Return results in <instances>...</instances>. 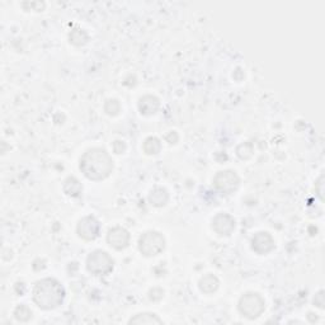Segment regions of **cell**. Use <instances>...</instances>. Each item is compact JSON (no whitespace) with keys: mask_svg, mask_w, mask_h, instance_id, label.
Instances as JSON below:
<instances>
[{"mask_svg":"<svg viewBox=\"0 0 325 325\" xmlns=\"http://www.w3.org/2000/svg\"><path fill=\"white\" fill-rule=\"evenodd\" d=\"M159 107V99L157 97H154V95H144L139 101V109L144 116H152V114L157 113Z\"/></svg>","mask_w":325,"mask_h":325,"instance_id":"8fae6325","label":"cell"},{"mask_svg":"<svg viewBox=\"0 0 325 325\" xmlns=\"http://www.w3.org/2000/svg\"><path fill=\"white\" fill-rule=\"evenodd\" d=\"M77 233L83 240L93 241L99 236L101 223L94 216H85L78 222Z\"/></svg>","mask_w":325,"mask_h":325,"instance_id":"52a82bcc","label":"cell"},{"mask_svg":"<svg viewBox=\"0 0 325 325\" xmlns=\"http://www.w3.org/2000/svg\"><path fill=\"white\" fill-rule=\"evenodd\" d=\"M314 304H315L318 308H320V309L324 308V292L323 291H320L318 295H315V298H314Z\"/></svg>","mask_w":325,"mask_h":325,"instance_id":"7402d4cb","label":"cell"},{"mask_svg":"<svg viewBox=\"0 0 325 325\" xmlns=\"http://www.w3.org/2000/svg\"><path fill=\"white\" fill-rule=\"evenodd\" d=\"M79 169L90 181H102L113 171V160L105 149L93 147L82 155Z\"/></svg>","mask_w":325,"mask_h":325,"instance_id":"6da1fadb","label":"cell"},{"mask_svg":"<svg viewBox=\"0 0 325 325\" xmlns=\"http://www.w3.org/2000/svg\"><path fill=\"white\" fill-rule=\"evenodd\" d=\"M149 201L155 207L165 206L169 201L168 191L165 188H163V187H157V188H154L150 192Z\"/></svg>","mask_w":325,"mask_h":325,"instance_id":"7c38bea8","label":"cell"},{"mask_svg":"<svg viewBox=\"0 0 325 325\" xmlns=\"http://www.w3.org/2000/svg\"><path fill=\"white\" fill-rule=\"evenodd\" d=\"M214 186L220 192L226 194L234 193L240 186V178L233 170H223L217 173L214 178Z\"/></svg>","mask_w":325,"mask_h":325,"instance_id":"8992f818","label":"cell"},{"mask_svg":"<svg viewBox=\"0 0 325 325\" xmlns=\"http://www.w3.org/2000/svg\"><path fill=\"white\" fill-rule=\"evenodd\" d=\"M218 285H220V281L214 274H206L199 280V290L206 295L214 293L218 288Z\"/></svg>","mask_w":325,"mask_h":325,"instance_id":"4fadbf2b","label":"cell"},{"mask_svg":"<svg viewBox=\"0 0 325 325\" xmlns=\"http://www.w3.org/2000/svg\"><path fill=\"white\" fill-rule=\"evenodd\" d=\"M162 150V144L157 137H147L144 142V152L149 155H157Z\"/></svg>","mask_w":325,"mask_h":325,"instance_id":"e0dca14e","label":"cell"},{"mask_svg":"<svg viewBox=\"0 0 325 325\" xmlns=\"http://www.w3.org/2000/svg\"><path fill=\"white\" fill-rule=\"evenodd\" d=\"M14 316L17 320L19 321H28L32 318V311L28 308L27 305H19L17 306V309L14 310Z\"/></svg>","mask_w":325,"mask_h":325,"instance_id":"ac0fdd59","label":"cell"},{"mask_svg":"<svg viewBox=\"0 0 325 325\" xmlns=\"http://www.w3.org/2000/svg\"><path fill=\"white\" fill-rule=\"evenodd\" d=\"M70 42L72 43V45L75 46H84L85 43L88 42V40H89V36H88V33L85 32L84 30H82V28H75V30H72L71 32H70Z\"/></svg>","mask_w":325,"mask_h":325,"instance_id":"2e32d148","label":"cell"},{"mask_svg":"<svg viewBox=\"0 0 325 325\" xmlns=\"http://www.w3.org/2000/svg\"><path fill=\"white\" fill-rule=\"evenodd\" d=\"M323 179L324 176H321L320 178H319L318 183H316V191H318V194L320 196L321 199H323Z\"/></svg>","mask_w":325,"mask_h":325,"instance_id":"603a6c76","label":"cell"},{"mask_svg":"<svg viewBox=\"0 0 325 325\" xmlns=\"http://www.w3.org/2000/svg\"><path fill=\"white\" fill-rule=\"evenodd\" d=\"M87 268L93 274L105 276L113 271V259L103 251H94L88 256Z\"/></svg>","mask_w":325,"mask_h":325,"instance_id":"5b68a950","label":"cell"},{"mask_svg":"<svg viewBox=\"0 0 325 325\" xmlns=\"http://www.w3.org/2000/svg\"><path fill=\"white\" fill-rule=\"evenodd\" d=\"M274 239L267 231H259L252 239V249L258 254H268L274 251Z\"/></svg>","mask_w":325,"mask_h":325,"instance_id":"ba28073f","label":"cell"},{"mask_svg":"<svg viewBox=\"0 0 325 325\" xmlns=\"http://www.w3.org/2000/svg\"><path fill=\"white\" fill-rule=\"evenodd\" d=\"M65 288L55 278H43L33 288V301L43 310H53L64 303Z\"/></svg>","mask_w":325,"mask_h":325,"instance_id":"7a4b0ae2","label":"cell"},{"mask_svg":"<svg viewBox=\"0 0 325 325\" xmlns=\"http://www.w3.org/2000/svg\"><path fill=\"white\" fill-rule=\"evenodd\" d=\"M165 249V238L158 231H146L139 240V251L145 257H155Z\"/></svg>","mask_w":325,"mask_h":325,"instance_id":"277c9868","label":"cell"},{"mask_svg":"<svg viewBox=\"0 0 325 325\" xmlns=\"http://www.w3.org/2000/svg\"><path fill=\"white\" fill-rule=\"evenodd\" d=\"M124 150H126V144L123 141L117 140V141L113 142V152L116 154H122V153H124Z\"/></svg>","mask_w":325,"mask_h":325,"instance_id":"44dd1931","label":"cell"},{"mask_svg":"<svg viewBox=\"0 0 325 325\" xmlns=\"http://www.w3.org/2000/svg\"><path fill=\"white\" fill-rule=\"evenodd\" d=\"M212 229L221 236H228L235 230V220L229 214L221 212L212 220Z\"/></svg>","mask_w":325,"mask_h":325,"instance_id":"30bf717a","label":"cell"},{"mask_svg":"<svg viewBox=\"0 0 325 325\" xmlns=\"http://www.w3.org/2000/svg\"><path fill=\"white\" fill-rule=\"evenodd\" d=\"M105 111L107 112V114H109V116H117L119 113V111H121V105H119L118 101L109 99L106 102Z\"/></svg>","mask_w":325,"mask_h":325,"instance_id":"ffe728a7","label":"cell"},{"mask_svg":"<svg viewBox=\"0 0 325 325\" xmlns=\"http://www.w3.org/2000/svg\"><path fill=\"white\" fill-rule=\"evenodd\" d=\"M239 311L243 314L245 318L253 319L259 318L266 310V301L259 293L248 292L239 300Z\"/></svg>","mask_w":325,"mask_h":325,"instance_id":"3957f363","label":"cell"},{"mask_svg":"<svg viewBox=\"0 0 325 325\" xmlns=\"http://www.w3.org/2000/svg\"><path fill=\"white\" fill-rule=\"evenodd\" d=\"M130 324H163V320L153 313H141L130 319Z\"/></svg>","mask_w":325,"mask_h":325,"instance_id":"9a60e30c","label":"cell"},{"mask_svg":"<svg viewBox=\"0 0 325 325\" xmlns=\"http://www.w3.org/2000/svg\"><path fill=\"white\" fill-rule=\"evenodd\" d=\"M64 192L70 197H79L83 192V186L75 177H67L64 182Z\"/></svg>","mask_w":325,"mask_h":325,"instance_id":"5bb4252c","label":"cell"},{"mask_svg":"<svg viewBox=\"0 0 325 325\" xmlns=\"http://www.w3.org/2000/svg\"><path fill=\"white\" fill-rule=\"evenodd\" d=\"M107 243L116 251H122V249L127 248L130 243L129 231L121 226L112 228L107 234Z\"/></svg>","mask_w":325,"mask_h":325,"instance_id":"9c48e42d","label":"cell"},{"mask_svg":"<svg viewBox=\"0 0 325 325\" xmlns=\"http://www.w3.org/2000/svg\"><path fill=\"white\" fill-rule=\"evenodd\" d=\"M236 154L240 159H249L253 155V145L251 142H244V144L239 145L236 149Z\"/></svg>","mask_w":325,"mask_h":325,"instance_id":"d6986e66","label":"cell"}]
</instances>
